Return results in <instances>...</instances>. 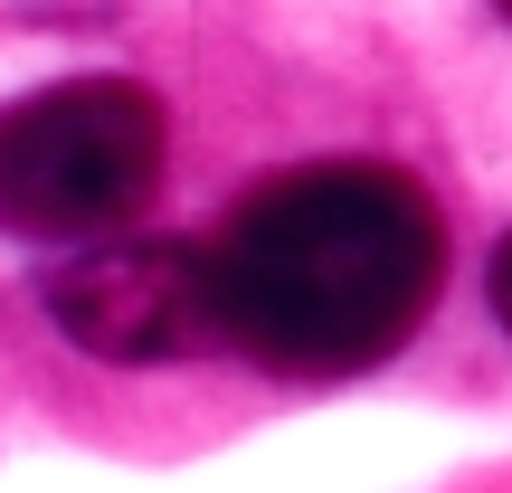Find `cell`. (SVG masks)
I'll use <instances>...</instances> for the list:
<instances>
[{
	"label": "cell",
	"mask_w": 512,
	"mask_h": 493,
	"mask_svg": "<svg viewBox=\"0 0 512 493\" xmlns=\"http://www.w3.org/2000/svg\"><path fill=\"white\" fill-rule=\"evenodd\" d=\"M209 285L219 332L275 380H351L427 323L446 275V228L389 162H304L275 171L219 219Z\"/></svg>",
	"instance_id": "1"
},
{
	"label": "cell",
	"mask_w": 512,
	"mask_h": 493,
	"mask_svg": "<svg viewBox=\"0 0 512 493\" xmlns=\"http://www.w3.org/2000/svg\"><path fill=\"white\" fill-rule=\"evenodd\" d=\"M38 304L95 361H190L219 351V285L190 238H114L38 275Z\"/></svg>",
	"instance_id": "3"
},
{
	"label": "cell",
	"mask_w": 512,
	"mask_h": 493,
	"mask_svg": "<svg viewBox=\"0 0 512 493\" xmlns=\"http://www.w3.org/2000/svg\"><path fill=\"white\" fill-rule=\"evenodd\" d=\"M484 294H494V323L512 332V238L494 247V266H484Z\"/></svg>",
	"instance_id": "4"
},
{
	"label": "cell",
	"mask_w": 512,
	"mask_h": 493,
	"mask_svg": "<svg viewBox=\"0 0 512 493\" xmlns=\"http://www.w3.org/2000/svg\"><path fill=\"white\" fill-rule=\"evenodd\" d=\"M171 124L133 76H67L0 105V228L10 238H95L133 219L162 181Z\"/></svg>",
	"instance_id": "2"
},
{
	"label": "cell",
	"mask_w": 512,
	"mask_h": 493,
	"mask_svg": "<svg viewBox=\"0 0 512 493\" xmlns=\"http://www.w3.org/2000/svg\"><path fill=\"white\" fill-rule=\"evenodd\" d=\"M503 19H512V0H503Z\"/></svg>",
	"instance_id": "5"
}]
</instances>
